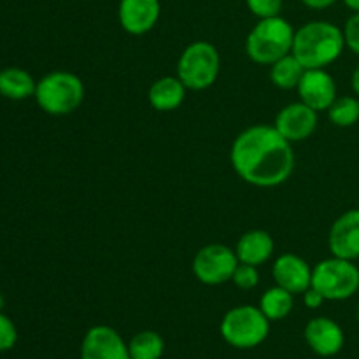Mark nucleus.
Returning a JSON list of instances; mask_svg holds the SVG:
<instances>
[{
  "label": "nucleus",
  "instance_id": "obj_24",
  "mask_svg": "<svg viewBox=\"0 0 359 359\" xmlns=\"http://www.w3.org/2000/svg\"><path fill=\"white\" fill-rule=\"evenodd\" d=\"M245 4L258 20L280 16V11H283V0H245Z\"/></svg>",
  "mask_w": 359,
  "mask_h": 359
},
{
  "label": "nucleus",
  "instance_id": "obj_10",
  "mask_svg": "<svg viewBox=\"0 0 359 359\" xmlns=\"http://www.w3.org/2000/svg\"><path fill=\"white\" fill-rule=\"evenodd\" d=\"M81 359H132L128 346L111 326H93L81 344Z\"/></svg>",
  "mask_w": 359,
  "mask_h": 359
},
{
  "label": "nucleus",
  "instance_id": "obj_20",
  "mask_svg": "<svg viewBox=\"0 0 359 359\" xmlns=\"http://www.w3.org/2000/svg\"><path fill=\"white\" fill-rule=\"evenodd\" d=\"M293 297L294 294H291L284 287L273 286L262 294L258 307L262 309L269 321H283L293 312Z\"/></svg>",
  "mask_w": 359,
  "mask_h": 359
},
{
  "label": "nucleus",
  "instance_id": "obj_11",
  "mask_svg": "<svg viewBox=\"0 0 359 359\" xmlns=\"http://www.w3.org/2000/svg\"><path fill=\"white\" fill-rule=\"evenodd\" d=\"M300 102L318 112H326L337 98V83L325 69H307L297 86Z\"/></svg>",
  "mask_w": 359,
  "mask_h": 359
},
{
  "label": "nucleus",
  "instance_id": "obj_5",
  "mask_svg": "<svg viewBox=\"0 0 359 359\" xmlns=\"http://www.w3.org/2000/svg\"><path fill=\"white\" fill-rule=\"evenodd\" d=\"M221 72V56L216 46L195 41L186 46L177 62V77L188 90L203 91L212 86Z\"/></svg>",
  "mask_w": 359,
  "mask_h": 359
},
{
  "label": "nucleus",
  "instance_id": "obj_31",
  "mask_svg": "<svg viewBox=\"0 0 359 359\" xmlns=\"http://www.w3.org/2000/svg\"><path fill=\"white\" fill-rule=\"evenodd\" d=\"M4 304H6V302H4V297H2V294H0V311H2V309H4Z\"/></svg>",
  "mask_w": 359,
  "mask_h": 359
},
{
  "label": "nucleus",
  "instance_id": "obj_6",
  "mask_svg": "<svg viewBox=\"0 0 359 359\" xmlns=\"http://www.w3.org/2000/svg\"><path fill=\"white\" fill-rule=\"evenodd\" d=\"M219 330L226 344L235 349H252L266 340L270 321L259 307L238 305L224 314Z\"/></svg>",
  "mask_w": 359,
  "mask_h": 359
},
{
  "label": "nucleus",
  "instance_id": "obj_21",
  "mask_svg": "<svg viewBox=\"0 0 359 359\" xmlns=\"http://www.w3.org/2000/svg\"><path fill=\"white\" fill-rule=\"evenodd\" d=\"M128 351L132 359H160L163 356L165 342L160 333L146 330L130 340Z\"/></svg>",
  "mask_w": 359,
  "mask_h": 359
},
{
  "label": "nucleus",
  "instance_id": "obj_4",
  "mask_svg": "<svg viewBox=\"0 0 359 359\" xmlns=\"http://www.w3.org/2000/svg\"><path fill=\"white\" fill-rule=\"evenodd\" d=\"M35 102L49 116H69L84 102V83L77 74L53 70L37 81Z\"/></svg>",
  "mask_w": 359,
  "mask_h": 359
},
{
  "label": "nucleus",
  "instance_id": "obj_9",
  "mask_svg": "<svg viewBox=\"0 0 359 359\" xmlns=\"http://www.w3.org/2000/svg\"><path fill=\"white\" fill-rule=\"evenodd\" d=\"M319 112L309 107L304 102H291V104L284 105L276 116L273 126L279 130L280 135L291 144L304 142L307 140L312 133L318 128Z\"/></svg>",
  "mask_w": 359,
  "mask_h": 359
},
{
  "label": "nucleus",
  "instance_id": "obj_13",
  "mask_svg": "<svg viewBox=\"0 0 359 359\" xmlns=\"http://www.w3.org/2000/svg\"><path fill=\"white\" fill-rule=\"evenodd\" d=\"M328 248L337 258L359 259V209H351L337 217L330 228Z\"/></svg>",
  "mask_w": 359,
  "mask_h": 359
},
{
  "label": "nucleus",
  "instance_id": "obj_23",
  "mask_svg": "<svg viewBox=\"0 0 359 359\" xmlns=\"http://www.w3.org/2000/svg\"><path fill=\"white\" fill-rule=\"evenodd\" d=\"M231 283L238 287V290L251 291L255 290L259 284V272L258 266L248 265V263L238 262L237 269H235L233 277H231Z\"/></svg>",
  "mask_w": 359,
  "mask_h": 359
},
{
  "label": "nucleus",
  "instance_id": "obj_3",
  "mask_svg": "<svg viewBox=\"0 0 359 359\" xmlns=\"http://www.w3.org/2000/svg\"><path fill=\"white\" fill-rule=\"evenodd\" d=\"M294 28L283 16L259 20L245 39V55L258 65H272L293 51Z\"/></svg>",
  "mask_w": 359,
  "mask_h": 359
},
{
  "label": "nucleus",
  "instance_id": "obj_22",
  "mask_svg": "<svg viewBox=\"0 0 359 359\" xmlns=\"http://www.w3.org/2000/svg\"><path fill=\"white\" fill-rule=\"evenodd\" d=\"M326 112L333 125L339 128H349L359 121V98L351 95L337 97Z\"/></svg>",
  "mask_w": 359,
  "mask_h": 359
},
{
  "label": "nucleus",
  "instance_id": "obj_28",
  "mask_svg": "<svg viewBox=\"0 0 359 359\" xmlns=\"http://www.w3.org/2000/svg\"><path fill=\"white\" fill-rule=\"evenodd\" d=\"M300 2L304 4V6L311 7V9L323 11V9H328V7H332L337 0H300Z\"/></svg>",
  "mask_w": 359,
  "mask_h": 359
},
{
  "label": "nucleus",
  "instance_id": "obj_27",
  "mask_svg": "<svg viewBox=\"0 0 359 359\" xmlns=\"http://www.w3.org/2000/svg\"><path fill=\"white\" fill-rule=\"evenodd\" d=\"M325 302H326L325 297H323V294L319 293L318 290H314V287H312V286L309 287V290L304 293V304L307 305L309 309H314V311H316V309L321 307V305L325 304Z\"/></svg>",
  "mask_w": 359,
  "mask_h": 359
},
{
  "label": "nucleus",
  "instance_id": "obj_18",
  "mask_svg": "<svg viewBox=\"0 0 359 359\" xmlns=\"http://www.w3.org/2000/svg\"><path fill=\"white\" fill-rule=\"evenodd\" d=\"M37 81L20 67H7L0 70V95L9 100H27L34 97Z\"/></svg>",
  "mask_w": 359,
  "mask_h": 359
},
{
  "label": "nucleus",
  "instance_id": "obj_29",
  "mask_svg": "<svg viewBox=\"0 0 359 359\" xmlns=\"http://www.w3.org/2000/svg\"><path fill=\"white\" fill-rule=\"evenodd\" d=\"M351 88H353L354 93L359 97V63L356 65V69L353 70V76H351Z\"/></svg>",
  "mask_w": 359,
  "mask_h": 359
},
{
  "label": "nucleus",
  "instance_id": "obj_26",
  "mask_svg": "<svg viewBox=\"0 0 359 359\" xmlns=\"http://www.w3.org/2000/svg\"><path fill=\"white\" fill-rule=\"evenodd\" d=\"M342 32L344 39H346V48H349L354 55L359 56V13H354L346 21Z\"/></svg>",
  "mask_w": 359,
  "mask_h": 359
},
{
  "label": "nucleus",
  "instance_id": "obj_25",
  "mask_svg": "<svg viewBox=\"0 0 359 359\" xmlns=\"http://www.w3.org/2000/svg\"><path fill=\"white\" fill-rule=\"evenodd\" d=\"M18 342V330L14 323L0 312V353L11 351Z\"/></svg>",
  "mask_w": 359,
  "mask_h": 359
},
{
  "label": "nucleus",
  "instance_id": "obj_19",
  "mask_svg": "<svg viewBox=\"0 0 359 359\" xmlns=\"http://www.w3.org/2000/svg\"><path fill=\"white\" fill-rule=\"evenodd\" d=\"M305 70L297 56L290 53L270 65V81L279 90H297Z\"/></svg>",
  "mask_w": 359,
  "mask_h": 359
},
{
  "label": "nucleus",
  "instance_id": "obj_30",
  "mask_svg": "<svg viewBox=\"0 0 359 359\" xmlns=\"http://www.w3.org/2000/svg\"><path fill=\"white\" fill-rule=\"evenodd\" d=\"M344 4H346L347 7H349L351 11H354V13H359V0H342Z\"/></svg>",
  "mask_w": 359,
  "mask_h": 359
},
{
  "label": "nucleus",
  "instance_id": "obj_15",
  "mask_svg": "<svg viewBox=\"0 0 359 359\" xmlns=\"http://www.w3.org/2000/svg\"><path fill=\"white\" fill-rule=\"evenodd\" d=\"M305 340L318 356L332 358L344 347V332L330 318H314L305 326Z\"/></svg>",
  "mask_w": 359,
  "mask_h": 359
},
{
  "label": "nucleus",
  "instance_id": "obj_14",
  "mask_svg": "<svg viewBox=\"0 0 359 359\" xmlns=\"http://www.w3.org/2000/svg\"><path fill=\"white\" fill-rule=\"evenodd\" d=\"M272 277L276 286L291 294H304L312 286V269L302 256L284 252L273 262Z\"/></svg>",
  "mask_w": 359,
  "mask_h": 359
},
{
  "label": "nucleus",
  "instance_id": "obj_7",
  "mask_svg": "<svg viewBox=\"0 0 359 359\" xmlns=\"http://www.w3.org/2000/svg\"><path fill=\"white\" fill-rule=\"evenodd\" d=\"M312 287L330 302L349 300L359 291V269L351 259L332 256L312 269Z\"/></svg>",
  "mask_w": 359,
  "mask_h": 359
},
{
  "label": "nucleus",
  "instance_id": "obj_16",
  "mask_svg": "<svg viewBox=\"0 0 359 359\" xmlns=\"http://www.w3.org/2000/svg\"><path fill=\"white\" fill-rule=\"evenodd\" d=\"M276 249L272 235L265 230H249L238 238L237 258L241 263H248L252 266H262L263 263L269 262Z\"/></svg>",
  "mask_w": 359,
  "mask_h": 359
},
{
  "label": "nucleus",
  "instance_id": "obj_2",
  "mask_svg": "<svg viewBox=\"0 0 359 359\" xmlns=\"http://www.w3.org/2000/svg\"><path fill=\"white\" fill-rule=\"evenodd\" d=\"M346 49L342 28L330 21H309L294 30L293 55L305 69H325Z\"/></svg>",
  "mask_w": 359,
  "mask_h": 359
},
{
  "label": "nucleus",
  "instance_id": "obj_12",
  "mask_svg": "<svg viewBox=\"0 0 359 359\" xmlns=\"http://www.w3.org/2000/svg\"><path fill=\"white\" fill-rule=\"evenodd\" d=\"M160 14V0H119V25L130 35H144L153 30Z\"/></svg>",
  "mask_w": 359,
  "mask_h": 359
},
{
  "label": "nucleus",
  "instance_id": "obj_8",
  "mask_svg": "<svg viewBox=\"0 0 359 359\" xmlns=\"http://www.w3.org/2000/svg\"><path fill=\"white\" fill-rule=\"evenodd\" d=\"M238 258L235 249L223 244H209L198 249L193 258V273L205 286H219L233 277Z\"/></svg>",
  "mask_w": 359,
  "mask_h": 359
},
{
  "label": "nucleus",
  "instance_id": "obj_32",
  "mask_svg": "<svg viewBox=\"0 0 359 359\" xmlns=\"http://www.w3.org/2000/svg\"><path fill=\"white\" fill-rule=\"evenodd\" d=\"M356 318H358V321H359V305H358V311H356Z\"/></svg>",
  "mask_w": 359,
  "mask_h": 359
},
{
  "label": "nucleus",
  "instance_id": "obj_1",
  "mask_svg": "<svg viewBox=\"0 0 359 359\" xmlns=\"http://www.w3.org/2000/svg\"><path fill=\"white\" fill-rule=\"evenodd\" d=\"M235 174L256 188H277L294 170L293 144L273 125H252L237 135L230 149Z\"/></svg>",
  "mask_w": 359,
  "mask_h": 359
},
{
  "label": "nucleus",
  "instance_id": "obj_17",
  "mask_svg": "<svg viewBox=\"0 0 359 359\" xmlns=\"http://www.w3.org/2000/svg\"><path fill=\"white\" fill-rule=\"evenodd\" d=\"M186 91L188 88L177 76H165L151 84L147 100L158 112H172L181 107L182 102L186 100Z\"/></svg>",
  "mask_w": 359,
  "mask_h": 359
}]
</instances>
